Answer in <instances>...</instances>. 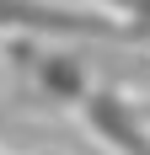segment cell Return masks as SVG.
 Listing matches in <instances>:
<instances>
[{"instance_id": "4", "label": "cell", "mask_w": 150, "mask_h": 155, "mask_svg": "<svg viewBox=\"0 0 150 155\" xmlns=\"http://www.w3.org/2000/svg\"><path fill=\"white\" fill-rule=\"evenodd\" d=\"M107 11H118L123 21H134L139 32H145V48H150V0H102Z\"/></svg>"}, {"instance_id": "5", "label": "cell", "mask_w": 150, "mask_h": 155, "mask_svg": "<svg viewBox=\"0 0 150 155\" xmlns=\"http://www.w3.org/2000/svg\"><path fill=\"white\" fill-rule=\"evenodd\" d=\"M0 155H5V150H0Z\"/></svg>"}, {"instance_id": "3", "label": "cell", "mask_w": 150, "mask_h": 155, "mask_svg": "<svg viewBox=\"0 0 150 155\" xmlns=\"http://www.w3.org/2000/svg\"><path fill=\"white\" fill-rule=\"evenodd\" d=\"M75 112L107 155H150V102L118 91V86H91Z\"/></svg>"}, {"instance_id": "1", "label": "cell", "mask_w": 150, "mask_h": 155, "mask_svg": "<svg viewBox=\"0 0 150 155\" xmlns=\"http://www.w3.org/2000/svg\"><path fill=\"white\" fill-rule=\"evenodd\" d=\"M0 59L16 80V96L27 107H43V112H70L80 107V96L91 91V70L75 54L54 48V38H27V32H11L0 43Z\"/></svg>"}, {"instance_id": "2", "label": "cell", "mask_w": 150, "mask_h": 155, "mask_svg": "<svg viewBox=\"0 0 150 155\" xmlns=\"http://www.w3.org/2000/svg\"><path fill=\"white\" fill-rule=\"evenodd\" d=\"M0 32H27V38H86V43H145L134 21L118 11H91V5H54V0H0Z\"/></svg>"}]
</instances>
